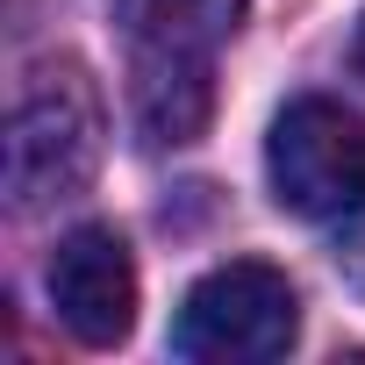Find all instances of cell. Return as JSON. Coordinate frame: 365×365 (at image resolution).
<instances>
[{
	"instance_id": "cell-1",
	"label": "cell",
	"mask_w": 365,
	"mask_h": 365,
	"mask_svg": "<svg viewBox=\"0 0 365 365\" xmlns=\"http://www.w3.org/2000/svg\"><path fill=\"white\" fill-rule=\"evenodd\" d=\"M101 165V93L79 58H43L8 115V201L15 215L86 194Z\"/></svg>"
},
{
	"instance_id": "cell-2",
	"label": "cell",
	"mask_w": 365,
	"mask_h": 365,
	"mask_svg": "<svg viewBox=\"0 0 365 365\" xmlns=\"http://www.w3.org/2000/svg\"><path fill=\"white\" fill-rule=\"evenodd\" d=\"M294 336H301V301L287 272L258 258H230L208 279H194L172 322V351L201 365H265V358H287Z\"/></svg>"
},
{
	"instance_id": "cell-3",
	"label": "cell",
	"mask_w": 365,
	"mask_h": 365,
	"mask_svg": "<svg viewBox=\"0 0 365 365\" xmlns=\"http://www.w3.org/2000/svg\"><path fill=\"white\" fill-rule=\"evenodd\" d=\"M265 172L287 215H308V222L351 215L365 208V122L322 93H301L279 108L265 136Z\"/></svg>"
},
{
	"instance_id": "cell-4",
	"label": "cell",
	"mask_w": 365,
	"mask_h": 365,
	"mask_svg": "<svg viewBox=\"0 0 365 365\" xmlns=\"http://www.w3.org/2000/svg\"><path fill=\"white\" fill-rule=\"evenodd\" d=\"M43 287H51L58 322H65L79 344H93V351L122 344L129 322H136V258H129V244H122L108 222H86V230L58 237Z\"/></svg>"
},
{
	"instance_id": "cell-5",
	"label": "cell",
	"mask_w": 365,
	"mask_h": 365,
	"mask_svg": "<svg viewBox=\"0 0 365 365\" xmlns=\"http://www.w3.org/2000/svg\"><path fill=\"white\" fill-rule=\"evenodd\" d=\"M215 115L208 51H129V122L150 150L194 143Z\"/></svg>"
},
{
	"instance_id": "cell-6",
	"label": "cell",
	"mask_w": 365,
	"mask_h": 365,
	"mask_svg": "<svg viewBox=\"0 0 365 365\" xmlns=\"http://www.w3.org/2000/svg\"><path fill=\"white\" fill-rule=\"evenodd\" d=\"M129 51H208L244 29L251 0H108Z\"/></svg>"
},
{
	"instance_id": "cell-7",
	"label": "cell",
	"mask_w": 365,
	"mask_h": 365,
	"mask_svg": "<svg viewBox=\"0 0 365 365\" xmlns=\"http://www.w3.org/2000/svg\"><path fill=\"white\" fill-rule=\"evenodd\" d=\"M351 65H358V79H365V15H358V29H351Z\"/></svg>"
}]
</instances>
